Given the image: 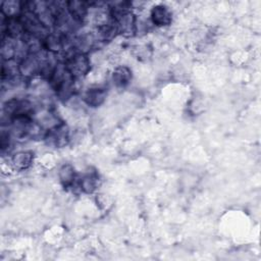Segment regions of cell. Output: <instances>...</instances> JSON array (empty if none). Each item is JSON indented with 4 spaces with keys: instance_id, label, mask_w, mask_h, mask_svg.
Instances as JSON below:
<instances>
[{
    "instance_id": "cell-8",
    "label": "cell",
    "mask_w": 261,
    "mask_h": 261,
    "mask_svg": "<svg viewBox=\"0 0 261 261\" xmlns=\"http://www.w3.org/2000/svg\"><path fill=\"white\" fill-rule=\"evenodd\" d=\"M34 154L31 151H20L11 158V163L16 170H25L33 164Z\"/></svg>"
},
{
    "instance_id": "cell-7",
    "label": "cell",
    "mask_w": 261,
    "mask_h": 261,
    "mask_svg": "<svg viewBox=\"0 0 261 261\" xmlns=\"http://www.w3.org/2000/svg\"><path fill=\"white\" fill-rule=\"evenodd\" d=\"M99 186V176L96 171H88L85 173L79 181V187L81 191L86 194L94 193Z\"/></svg>"
},
{
    "instance_id": "cell-4",
    "label": "cell",
    "mask_w": 261,
    "mask_h": 261,
    "mask_svg": "<svg viewBox=\"0 0 261 261\" xmlns=\"http://www.w3.org/2000/svg\"><path fill=\"white\" fill-rule=\"evenodd\" d=\"M150 18L153 24L157 27H166L171 23L172 14L167 6L163 4H158L152 7L150 12Z\"/></svg>"
},
{
    "instance_id": "cell-11",
    "label": "cell",
    "mask_w": 261,
    "mask_h": 261,
    "mask_svg": "<svg viewBox=\"0 0 261 261\" xmlns=\"http://www.w3.org/2000/svg\"><path fill=\"white\" fill-rule=\"evenodd\" d=\"M58 176H59V180H60L61 185L66 189L72 187L76 179L75 170H74L73 166L69 163H66L60 167Z\"/></svg>"
},
{
    "instance_id": "cell-10",
    "label": "cell",
    "mask_w": 261,
    "mask_h": 261,
    "mask_svg": "<svg viewBox=\"0 0 261 261\" xmlns=\"http://www.w3.org/2000/svg\"><path fill=\"white\" fill-rule=\"evenodd\" d=\"M132 80V70L124 65H120L116 67L112 73L113 84L117 88L126 87Z\"/></svg>"
},
{
    "instance_id": "cell-3",
    "label": "cell",
    "mask_w": 261,
    "mask_h": 261,
    "mask_svg": "<svg viewBox=\"0 0 261 261\" xmlns=\"http://www.w3.org/2000/svg\"><path fill=\"white\" fill-rule=\"evenodd\" d=\"M45 143L54 148H63L69 142V128L64 122L53 125L46 130L44 137Z\"/></svg>"
},
{
    "instance_id": "cell-6",
    "label": "cell",
    "mask_w": 261,
    "mask_h": 261,
    "mask_svg": "<svg viewBox=\"0 0 261 261\" xmlns=\"http://www.w3.org/2000/svg\"><path fill=\"white\" fill-rule=\"evenodd\" d=\"M107 97V91L104 88H91L88 89L84 95L85 103L93 108L101 106Z\"/></svg>"
},
{
    "instance_id": "cell-1",
    "label": "cell",
    "mask_w": 261,
    "mask_h": 261,
    "mask_svg": "<svg viewBox=\"0 0 261 261\" xmlns=\"http://www.w3.org/2000/svg\"><path fill=\"white\" fill-rule=\"evenodd\" d=\"M74 79L67 71L63 62H58L53 73L48 80L52 90L61 100L71 97L74 90Z\"/></svg>"
},
{
    "instance_id": "cell-2",
    "label": "cell",
    "mask_w": 261,
    "mask_h": 261,
    "mask_svg": "<svg viewBox=\"0 0 261 261\" xmlns=\"http://www.w3.org/2000/svg\"><path fill=\"white\" fill-rule=\"evenodd\" d=\"M61 62L64 63L67 71L74 80L84 77L91 69L90 59L87 53L79 52L75 49L65 54Z\"/></svg>"
},
{
    "instance_id": "cell-9",
    "label": "cell",
    "mask_w": 261,
    "mask_h": 261,
    "mask_svg": "<svg viewBox=\"0 0 261 261\" xmlns=\"http://www.w3.org/2000/svg\"><path fill=\"white\" fill-rule=\"evenodd\" d=\"M1 14L5 17L19 16L23 10V2L15 0H5L1 2Z\"/></svg>"
},
{
    "instance_id": "cell-12",
    "label": "cell",
    "mask_w": 261,
    "mask_h": 261,
    "mask_svg": "<svg viewBox=\"0 0 261 261\" xmlns=\"http://www.w3.org/2000/svg\"><path fill=\"white\" fill-rule=\"evenodd\" d=\"M10 133L9 132H5L2 130L1 136H0V147H1V151L4 152L5 150H7L10 146Z\"/></svg>"
},
{
    "instance_id": "cell-5",
    "label": "cell",
    "mask_w": 261,
    "mask_h": 261,
    "mask_svg": "<svg viewBox=\"0 0 261 261\" xmlns=\"http://www.w3.org/2000/svg\"><path fill=\"white\" fill-rule=\"evenodd\" d=\"M65 5L69 15L79 23H82L84 21L89 13V8L91 7L89 2L79 0L67 1L65 2Z\"/></svg>"
}]
</instances>
